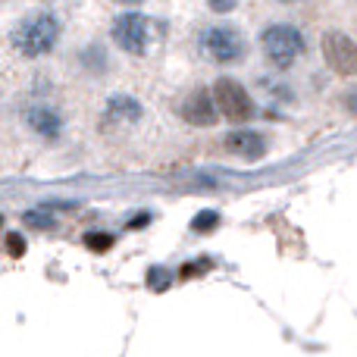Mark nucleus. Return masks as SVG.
Segmentation results:
<instances>
[{"mask_svg": "<svg viewBox=\"0 0 357 357\" xmlns=\"http://www.w3.org/2000/svg\"><path fill=\"white\" fill-rule=\"evenodd\" d=\"M60 31H63L60 19L54 13L41 10V13H31V16L19 19V25L10 31V44L25 60H38V56L54 54L56 41H60Z\"/></svg>", "mask_w": 357, "mask_h": 357, "instance_id": "nucleus-1", "label": "nucleus"}, {"mask_svg": "<svg viewBox=\"0 0 357 357\" xmlns=\"http://www.w3.org/2000/svg\"><path fill=\"white\" fill-rule=\"evenodd\" d=\"M260 47L273 69H291L298 56L307 50V38L291 22H273L260 31Z\"/></svg>", "mask_w": 357, "mask_h": 357, "instance_id": "nucleus-2", "label": "nucleus"}, {"mask_svg": "<svg viewBox=\"0 0 357 357\" xmlns=\"http://www.w3.org/2000/svg\"><path fill=\"white\" fill-rule=\"evenodd\" d=\"M210 94H213V104H216V110H220V116L226 119V123H232V126L251 123L254 113H257V104H254V98L248 94V88L241 85L238 79L222 75V79L213 82Z\"/></svg>", "mask_w": 357, "mask_h": 357, "instance_id": "nucleus-3", "label": "nucleus"}, {"mask_svg": "<svg viewBox=\"0 0 357 357\" xmlns=\"http://www.w3.org/2000/svg\"><path fill=\"white\" fill-rule=\"evenodd\" d=\"M201 50L210 63H220V66H232V63L245 60L248 44L235 25H207L201 31Z\"/></svg>", "mask_w": 357, "mask_h": 357, "instance_id": "nucleus-4", "label": "nucleus"}, {"mask_svg": "<svg viewBox=\"0 0 357 357\" xmlns=\"http://www.w3.org/2000/svg\"><path fill=\"white\" fill-rule=\"evenodd\" d=\"M110 38L123 54H132V56H142L148 54V44H151V19L138 10H129V13H119L110 25Z\"/></svg>", "mask_w": 357, "mask_h": 357, "instance_id": "nucleus-5", "label": "nucleus"}, {"mask_svg": "<svg viewBox=\"0 0 357 357\" xmlns=\"http://www.w3.org/2000/svg\"><path fill=\"white\" fill-rule=\"evenodd\" d=\"M320 47H323V60L326 66L333 69L335 75H357V41L348 38L345 31H335L329 29L326 35L320 38Z\"/></svg>", "mask_w": 357, "mask_h": 357, "instance_id": "nucleus-6", "label": "nucleus"}, {"mask_svg": "<svg viewBox=\"0 0 357 357\" xmlns=\"http://www.w3.org/2000/svg\"><path fill=\"white\" fill-rule=\"evenodd\" d=\"M178 116L188 126H195V129H210V126L220 123V110H216V104H213L210 88H195V91L182 100Z\"/></svg>", "mask_w": 357, "mask_h": 357, "instance_id": "nucleus-7", "label": "nucleus"}, {"mask_svg": "<svg viewBox=\"0 0 357 357\" xmlns=\"http://www.w3.org/2000/svg\"><path fill=\"white\" fill-rule=\"evenodd\" d=\"M222 144H226L229 154H235L245 163H257L260 157L266 154V138L254 129H245V126H235V129L222 138Z\"/></svg>", "mask_w": 357, "mask_h": 357, "instance_id": "nucleus-8", "label": "nucleus"}, {"mask_svg": "<svg viewBox=\"0 0 357 357\" xmlns=\"http://www.w3.org/2000/svg\"><path fill=\"white\" fill-rule=\"evenodd\" d=\"M22 116H25V126H29V129L35 132L38 138H44V142H56V138L63 135V129H66V119H63V113L54 110V107H47V104L29 107Z\"/></svg>", "mask_w": 357, "mask_h": 357, "instance_id": "nucleus-9", "label": "nucleus"}, {"mask_svg": "<svg viewBox=\"0 0 357 357\" xmlns=\"http://www.w3.org/2000/svg\"><path fill=\"white\" fill-rule=\"evenodd\" d=\"M142 116H144V107L138 104L132 94H110V98H107V104H104V119H107V123L132 126V123H138Z\"/></svg>", "mask_w": 357, "mask_h": 357, "instance_id": "nucleus-10", "label": "nucleus"}, {"mask_svg": "<svg viewBox=\"0 0 357 357\" xmlns=\"http://www.w3.org/2000/svg\"><path fill=\"white\" fill-rule=\"evenodd\" d=\"M82 66L91 69L94 75H104V69H107V54H104V47L91 44L88 50H82Z\"/></svg>", "mask_w": 357, "mask_h": 357, "instance_id": "nucleus-11", "label": "nucleus"}, {"mask_svg": "<svg viewBox=\"0 0 357 357\" xmlns=\"http://www.w3.org/2000/svg\"><path fill=\"white\" fill-rule=\"evenodd\" d=\"M113 245H116V238H113L110 232H88V235H85V248H91L94 254L110 251Z\"/></svg>", "mask_w": 357, "mask_h": 357, "instance_id": "nucleus-12", "label": "nucleus"}, {"mask_svg": "<svg viewBox=\"0 0 357 357\" xmlns=\"http://www.w3.org/2000/svg\"><path fill=\"white\" fill-rule=\"evenodd\" d=\"M216 222H220V213H216V210H201V213L191 220V229L204 235V232H213Z\"/></svg>", "mask_w": 357, "mask_h": 357, "instance_id": "nucleus-13", "label": "nucleus"}, {"mask_svg": "<svg viewBox=\"0 0 357 357\" xmlns=\"http://www.w3.org/2000/svg\"><path fill=\"white\" fill-rule=\"evenodd\" d=\"M6 251H10L13 257H22V254H25V238H22V235H16V232L6 235Z\"/></svg>", "mask_w": 357, "mask_h": 357, "instance_id": "nucleus-14", "label": "nucleus"}, {"mask_svg": "<svg viewBox=\"0 0 357 357\" xmlns=\"http://www.w3.org/2000/svg\"><path fill=\"white\" fill-rule=\"evenodd\" d=\"M25 222H29V226H35V229H50V226H54V220H50L47 213H35V210H31V213H25Z\"/></svg>", "mask_w": 357, "mask_h": 357, "instance_id": "nucleus-15", "label": "nucleus"}, {"mask_svg": "<svg viewBox=\"0 0 357 357\" xmlns=\"http://www.w3.org/2000/svg\"><path fill=\"white\" fill-rule=\"evenodd\" d=\"M148 285H151V289H167L169 276L160 270V266H154V270H151V276H148Z\"/></svg>", "mask_w": 357, "mask_h": 357, "instance_id": "nucleus-16", "label": "nucleus"}, {"mask_svg": "<svg viewBox=\"0 0 357 357\" xmlns=\"http://www.w3.org/2000/svg\"><path fill=\"white\" fill-rule=\"evenodd\" d=\"M207 6L213 13H220V16H226V13H232L238 6V0H207Z\"/></svg>", "mask_w": 357, "mask_h": 357, "instance_id": "nucleus-17", "label": "nucleus"}, {"mask_svg": "<svg viewBox=\"0 0 357 357\" xmlns=\"http://www.w3.org/2000/svg\"><path fill=\"white\" fill-rule=\"evenodd\" d=\"M201 266H210V260H197V264H185L182 266V276L188 279V276H197V273H204Z\"/></svg>", "mask_w": 357, "mask_h": 357, "instance_id": "nucleus-18", "label": "nucleus"}, {"mask_svg": "<svg viewBox=\"0 0 357 357\" xmlns=\"http://www.w3.org/2000/svg\"><path fill=\"white\" fill-rule=\"evenodd\" d=\"M148 222H151V213H138V216H132L129 226H132V229H138V226H148Z\"/></svg>", "mask_w": 357, "mask_h": 357, "instance_id": "nucleus-19", "label": "nucleus"}, {"mask_svg": "<svg viewBox=\"0 0 357 357\" xmlns=\"http://www.w3.org/2000/svg\"><path fill=\"white\" fill-rule=\"evenodd\" d=\"M113 3H123V6H138L142 0H113Z\"/></svg>", "mask_w": 357, "mask_h": 357, "instance_id": "nucleus-20", "label": "nucleus"}, {"mask_svg": "<svg viewBox=\"0 0 357 357\" xmlns=\"http://www.w3.org/2000/svg\"><path fill=\"white\" fill-rule=\"evenodd\" d=\"M276 3H301V0H276Z\"/></svg>", "mask_w": 357, "mask_h": 357, "instance_id": "nucleus-21", "label": "nucleus"}, {"mask_svg": "<svg viewBox=\"0 0 357 357\" xmlns=\"http://www.w3.org/2000/svg\"><path fill=\"white\" fill-rule=\"evenodd\" d=\"M0 3H3V0H0Z\"/></svg>", "mask_w": 357, "mask_h": 357, "instance_id": "nucleus-22", "label": "nucleus"}]
</instances>
